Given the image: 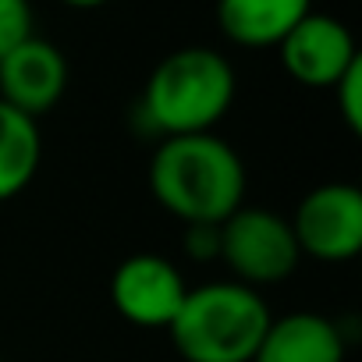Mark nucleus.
<instances>
[{
  "instance_id": "12",
  "label": "nucleus",
  "mask_w": 362,
  "mask_h": 362,
  "mask_svg": "<svg viewBox=\"0 0 362 362\" xmlns=\"http://www.w3.org/2000/svg\"><path fill=\"white\" fill-rule=\"evenodd\" d=\"M33 33V4L29 0H0V57H8Z\"/></svg>"
},
{
  "instance_id": "13",
  "label": "nucleus",
  "mask_w": 362,
  "mask_h": 362,
  "mask_svg": "<svg viewBox=\"0 0 362 362\" xmlns=\"http://www.w3.org/2000/svg\"><path fill=\"white\" fill-rule=\"evenodd\" d=\"M334 100H337V110L348 124V132H362V57L337 78L334 86Z\"/></svg>"
},
{
  "instance_id": "10",
  "label": "nucleus",
  "mask_w": 362,
  "mask_h": 362,
  "mask_svg": "<svg viewBox=\"0 0 362 362\" xmlns=\"http://www.w3.org/2000/svg\"><path fill=\"white\" fill-rule=\"evenodd\" d=\"M313 0H217V25L235 47H277L305 15Z\"/></svg>"
},
{
  "instance_id": "15",
  "label": "nucleus",
  "mask_w": 362,
  "mask_h": 362,
  "mask_svg": "<svg viewBox=\"0 0 362 362\" xmlns=\"http://www.w3.org/2000/svg\"><path fill=\"white\" fill-rule=\"evenodd\" d=\"M61 4H68V8H78V11H89V8H100V4H107V0H61Z\"/></svg>"
},
{
  "instance_id": "7",
  "label": "nucleus",
  "mask_w": 362,
  "mask_h": 362,
  "mask_svg": "<svg viewBox=\"0 0 362 362\" xmlns=\"http://www.w3.org/2000/svg\"><path fill=\"white\" fill-rule=\"evenodd\" d=\"M277 50L284 71L305 89H334L337 78L358 61L355 36L348 33V25L316 11H309L277 43Z\"/></svg>"
},
{
  "instance_id": "9",
  "label": "nucleus",
  "mask_w": 362,
  "mask_h": 362,
  "mask_svg": "<svg viewBox=\"0 0 362 362\" xmlns=\"http://www.w3.org/2000/svg\"><path fill=\"white\" fill-rule=\"evenodd\" d=\"M252 362H344V334L320 313L270 320Z\"/></svg>"
},
{
  "instance_id": "3",
  "label": "nucleus",
  "mask_w": 362,
  "mask_h": 362,
  "mask_svg": "<svg viewBox=\"0 0 362 362\" xmlns=\"http://www.w3.org/2000/svg\"><path fill=\"white\" fill-rule=\"evenodd\" d=\"M270 320L256 288L214 281L189 288L167 330L185 362H252Z\"/></svg>"
},
{
  "instance_id": "1",
  "label": "nucleus",
  "mask_w": 362,
  "mask_h": 362,
  "mask_svg": "<svg viewBox=\"0 0 362 362\" xmlns=\"http://www.w3.org/2000/svg\"><path fill=\"white\" fill-rule=\"evenodd\" d=\"M245 163L214 132L160 139L149 160V192L181 224H224L245 206Z\"/></svg>"
},
{
  "instance_id": "4",
  "label": "nucleus",
  "mask_w": 362,
  "mask_h": 362,
  "mask_svg": "<svg viewBox=\"0 0 362 362\" xmlns=\"http://www.w3.org/2000/svg\"><path fill=\"white\" fill-rule=\"evenodd\" d=\"M221 259L245 288L281 284L295 274L302 252L291 221L267 206H238L221 224Z\"/></svg>"
},
{
  "instance_id": "2",
  "label": "nucleus",
  "mask_w": 362,
  "mask_h": 362,
  "mask_svg": "<svg viewBox=\"0 0 362 362\" xmlns=\"http://www.w3.org/2000/svg\"><path fill=\"white\" fill-rule=\"evenodd\" d=\"M235 89V68L221 50L181 47L149 71L135 110L149 135H203L224 121Z\"/></svg>"
},
{
  "instance_id": "5",
  "label": "nucleus",
  "mask_w": 362,
  "mask_h": 362,
  "mask_svg": "<svg viewBox=\"0 0 362 362\" xmlns=\"http://www.w3.org/2000/svg\"><path fill=\"white\" fill-rule=\"evenodd\" d=\"M298 252L320 263H348L362 252V192L348 181L305 192L291 217Z\"/></svg>"
},
{
  "instance_id": "6",
  "label": "nucleus",
  "mask_w": 362,
  "mask_h": 362,
  "mask_svg": "<svg viewBox=\"0 0 362 362\" xmlns=\"http://www.w3.org/2000/svg\"><path fill=\"white\" fill-rule=\"evenodd\" d=\"M185 295L189 284L181 270L156 252H135L121 259L110 277V302L117 316L142 330H167Z\"/></svg>"
},
{
  "instance_id": "11",
  "label": "nucleus",
  "mask_w": 362,
  "mask_h": 362,
  "mask_svg": "<svg viewBox=\"0 0 362 362\" xmlns=\"http://www.w3.org/2000/svg\"><path fill=\"white\" fill-rule=\"evenodd\" d=\"M43 160L40 121L0 100V203L22 196Z\"/></svg>"
},
{
  "instance_id": "8",
  "label": "nucleus",
  "mask_w": 362,
  "mask_h": 362,
  "mask_svg": "<svg viewBox=\"0 0 362 362\" xmlns=\"http://www.w3.org/2000/svg\"><path fill=\"white\" fill-rule=\"evenodd\" d=\"M64 89L68 61L54 43L40 36H29L8 57H0V100L36 121L61 103Z\"/></svg>"
},
{
  "instance_id": "14",
  "label": "nucleus",
  "mask_w": 362,
  "mask_h": 362,
  "mask_svg": "<svg viewBox=\"0 0 362 362\" xmlns=\"http://www.w3.org/2000/svg\"><path fill=\"white\" fill-rule=\"evenodd\" d=\"M181 249L196 263L221 259V224H185L181 231Z\"/></svg>"
}]
</instances>
